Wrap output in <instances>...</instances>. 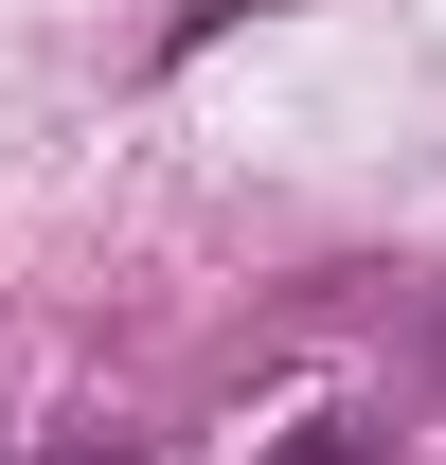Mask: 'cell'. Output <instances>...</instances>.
<instances>
[{
    "label": "cell",
    "mask_w": 446,
    "mask_h": 465,
    "mask_svg": "<svg viewBox=\"0 0 446 465\" xmlns=\"http://www.w3.org/2000/svg\"><path fill=\"white\" fill-rule=\"evenodd\" d=\"M268 465H393V430H375V411H304Z\"/></svg>",
    "instance_id": "obj_1"
}]
</instances>
